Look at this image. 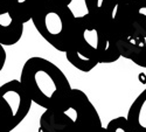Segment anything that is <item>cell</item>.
Here are the masks:
<instances>
[{
  "mask_svg": "<svg viewBox=\"0 0 146 132\" xmlns=\"http://www.w3.org/2000/svg\"><path fill=\"white\" fill-rule=\"evenodd\" d=\"M104 129L87 94L72 89L62 103L44 110L40 117L39 132H104Z\"/></svg>",
  "mask_w": 146,
  "mask_h": 132,
  "instance_id": "cell-1",
  "label": "cell"
},
{
  "mask_svg": "<svg viewBox=\"0 0 146 132\" xmlns=\"http://www.w3.org/2000/svg\"><path fill=\"white\" fill-rule=\"evenodd\" d=\"M20 82L33 103L44 110L62 103L72 90L63 71L52 61L40 56H33L23 63Z\"/></svg>",
  "mask_w": 146,
  "mask_h": 132,
  "instance_id": "cell-2",
  "label": "cell"
},
{
  "mask_svg": "<svg viewBox=\"0 0 146 132\" xmlns=\"http://www.w3.org/2000/svg\"><path fill=\"white\" fill-rule=\"evenodd\" d=\"M110 23L120 56L146 68V0L118 9Z\"/></svg>",
  "mask_w": 146,
  "mask_h": 132,
  "instance_id": "cell-3",
  "label": "cell"
},
{
  "mask_svg": "<svg viewBox=\"0 0 146 132\" xmlns=\"http://www.w3.org/2000/svg\"><path fill=\"white\" fill-rule=\"evenodd\" d=\"M74 43L83 48L98 63H113L121 57L110 21L89 13L76 17Z\"/></svg>",
  "mask_w": 146,
  "mask_h": 132,
  "instance_id": "cell-4",
  "label": "cell"
},
{
  "mask_svg": "<svg viewBox=\"0 0 146 132\" xmlns=\"http://www.w3.org/2000/svg\"><path fill=\"white\" fill-rule=\"evenodd\" d=\"M32 22L38 33L56 50L66 53L74 43L76 17L68 5L36 7Z\"/></svg>",
  "mask_w": 146,
  "mask_h": 132,
  "instance_id": "cell-5",
  "label": "cell"
},
{
  "mask_svg": "<svg viewBox=\"0 0 146 132\" xmlns=\"http://www.w3.org/2000/svg\"><path fill=\"white\" fill-rule=\"evenodd\" d=\"M33 101L20 80H12L0 86V125L13 131L27 117Z\"/></svg>",
  "mask_w": 146,
  "mask_h": 132,
  "instance_id": "cell-6",
  "label": "cell"
},
{
  "mask_svg": "<svg viewBox=\"0 0 146 132\" xmlns=\"http://www.w3.org/2000/svg\"><path fill=\"white\" fill-rule=\"evenodd\" d=\"M35 9L36 6L26 0H0V42L4 46L18 43Z\"/></svg>",
  "mask_w": 146,
  "mask_h": 132,
  "instance_id": "cell-7",
  "label": "cell"
},
{
  "mask_svg": "<svg viewBox=\"0 0 146 132\" xmlns=\"http://www.w3.org/2000/svg\"><path fill=\"white\" fill-rule=\"evenodd\" d=\"M136 0H84L87 7V13L111 21L116 14V12L123 8Z\"/></svg>",
  "mask_w": 146,
  "mask_h": 132,
  "instance_id": "cell-8",
  "label": "cell"
},
{
  "mask_svg": "<svg viewBox=\"0 0 146 132\" xmlns=\"http://www.w3.org/2000/svg\"><path fill=\"white\" fill-rule=\"evenodd\" d=\"M126 119L135 132H146V88L132 102Z\"/></svg>",
  "mask_w": 146,
  "mask_h": 132,
  "instance_id": "cell-9",
  "label": "cell"
},
{
  "mask_svg": "<svg viewBox=\"0 0 146 132\" xmlns=\"http://www.w3.org/2000/svg\"><path fill=\"white\" fill-rule=\"evenodd\" d=\"M64 54L68 62L83 73H89L94 68H96L97 64H100L96 58H94L90 54H88L83 48H81L76 43H72Z\"/></svg>",
  "mask_w": 146,
  "mask_h": 132,
  "instance_id": "cell-10",
  "label": "cell"
},
{
  "mask_svg": "<svg viewBox=\"0 0 146 132\" xmlns=\"http://www.w3.org/2000/svg\"><path fill=\"white\" fill-rule=\"evenodd\" d=\"M106 132H135L130 126L126 117H116L105 126Z\"/></svg>",
  "mask_w": 146,
  "mask_h": 132,
  "instance_id": "cell-11",
  "label": "cell"
},
{
  "mask_svg": "<svg viewBox=\"0 0 146 132\" xmlns=\"http://www.w3.org/2000/svg\"><path fill=\"white\" fill-rule=\"evenodd\" d=\"M26 1L32 3L36 7L46 6V5H70L72 0H26Z\"/></svg>",
  "mask_w": 146,
  "mask_h": 132,
  "instance_id": "cell-12",
  "label": "cell"
},
{
  "mask_svg": "<svg viewBox=\"0 0 146 132\" xmlns=\"http://www.w3.org/2000/svg\"><path fill=\"white\" fill-rule=\"evenodd\" d=\"M6 60H7V53L5 50V46L0 42V71H1L6 64Z\"/></svg>",
  "mask_w": 146,
  "mask_h": 132,
  "instance_id": "cell-13",
  "label": "cell"
},
{
  "mask_svg": "<svg viewBox=\"0 0 146 132\" xmlns=\"http://www.w3.org/2000/svg\"><path fill=\"white\" fill-rule=\"evenodd\" d=\"M0 132H7V131H6V130H5V129H4L1 125H0Z\"/></svg>",
  "mask_w": 146,
  "mask_h": 132,
  "instance_id": "cell-14",
  "label": "cell"
}]
</instances>
